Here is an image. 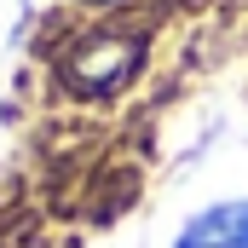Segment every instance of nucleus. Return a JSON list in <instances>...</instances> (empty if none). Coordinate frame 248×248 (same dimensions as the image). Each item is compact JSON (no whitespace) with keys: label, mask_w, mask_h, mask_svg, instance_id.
Instances as JSON below:
<instances>
[{"label":"nucleus","mask_w":248,"mask_h":248,"mask_svg":"<svg viewBox=\"0 0 248 248\" xmlns=\"http://www.w3.org/2000/svg\"><path fill=\"white\" fill-rule=\"evenodd\" d=\"M81 6H127V0H81Z\"/></svg>","instance_id":"obj_3"},{"label":"nucleus","mask_w":248,"mask_h":248,"mask_svg":"<svg viewBox=\"0 0 248 248\" xmlns=\"http://www.w3.org/2000/svg\"><path fill=\"white\" fill-rule=\"evenodd\" d=\"M173 248H248V196H219L185 214Z\"/></svg>","instance_id":"obj_2"},{"label":"nucleus","mask_w":248,"mask_h":248,"mask_svg":"<svg viewBox=\"0 0 248 248\" xmlns=\"http://www.w3.org/2000/svg\"><path fill=\"white\" fill-rule=\"evenodd\" d=\"M144 69V35L133 29H87L69 41V52L58 58V75L69 93L81 98H110Z\"/></svg>","instance_id":"obj_1"}]
</instances>
